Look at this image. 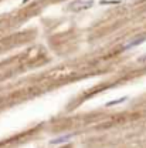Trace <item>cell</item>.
I'll return each instance as SVG.
<instances>
[{
	"mask_svg": "<svg viewBox=\"0 0 146 148\" xmlns=\"http://www.w3.org/2000/svg\"><path fill=\"white\" fill-rule=\"evenodd\" d=\"M94 6V0H75L73 3L68 4L67 10L68 12H74V13H78V12H84V10H88Z\"/></svg>",
	"mask_w": 146,
	"mask_h": 148,
	"instance_id": "cell-1",
	"label": "cell"
},
{
	"mask_svg": "<svg viewBox=\"0 0 146 148\" xmlns=\"http://www.w3.org/2000/svg\"><path fill=\"white\" fill-rule=\"evenodd\" d=\"M143 41H146V34H139V36H135L133 38H130L129 41L125 43V46L122 47V50H130V49H135L138 47L139 44H142Z\"/></svg>",
	"mask_w": 146,
	"mask_h": 148,
	"instance_id": "cell-2",
	"label": "cell"
},
{
	"mask_svg": "<svg viewBox=\"0 0 146 148\" xmlns=\"http://www.w3.org/2000/svg\"><path fill=\"white\" fill-rule=\"evenodd\" d=\"M73 132H70V134H62V135H60V137H55L53 140H50V145H60V144H67V143H70L71 140L74 138Z\"/></svg>",
	"mask_w": 146,
	"mask_h": 148,
	"instance_id": "cell-3",
	"label": "cell"
},
{
	"mask_svg": "<svg viewBox=\"0 0 146 148\" xmlns=\"http://www.w3.org/2000/svg\"><path fill=\"white\" fill-rule=\"evenodd\" d=\"M128 98H129L128 95H125V97H122V98H116V100H112V101H109V103H107V104H105V107H113V106L122 104V103H125V101H126Z\"/></svg>",
	"mask_w": 146,
	"mask_h": 148,
	"instance_id": "cell-4",
	"label": "cell"
}]
</instances>
